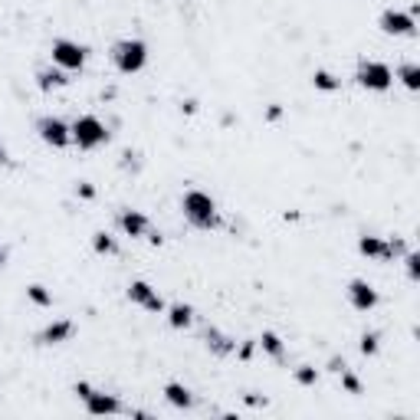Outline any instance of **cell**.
<instances>
[{
	"instance_id": "cell-1",
	"label": "cell",
	"mask_w": 420,
	"mask_h": 420,
	"mask_svg": "<svg viewBox=\"0 0 420 420\" xmlns=\"http://www.w3.org/2000/svg\"><path fill=\"white\" fill-rule=\"evenodd\" d=\"M180 213H184V220L197 230H213V226H220V210H217V200L204 191H184L180 197Z\"/></svg>"
},
{
	"instance_id": "cell-2",
	"label": "cell",
	"mask_w": 420,
	"mask_h": 420,
	"mask_svg": "<svg viewBox=\"0 0 420 420\" xmlns=\"http://www.w3.org/2000/svg\"><path fill=\"white\" fill-rule=\"evenodd\" d=\"M108 60H112V66L121 75H135L148 66V43L138 40V36H125V40H119V43L112 46Z\"/></svg>"
},
{
	"instance_id": "cell-3",
	"label": "cell",
	"mask_w": 420,
	"mask_h": 420,
	"mask_svg": "<svg viewBox=\"0 0 420 420\" xmlns=\"http://www.w3.org/2000/svg\"><path fill=\"white\" fill-rule=\"evenodd\" d=\"M69 132H73V145L79 151H95V148H102V145H108V128L95 115H79L69 125Z\"/></svg>"
},
{
	"instance_id": "cell-4",
	"label": "cell",
	"mask_w": 420,
	"mask_h": 420,
	"mask_svg": "<svg viewBox=\"0 0 420 420\" xmlns=\"http://www.w3.org/2000/svg\"><path fill=\"white\" fill-rule=\"evenodd\" d=\"M355 82L361 89H371V92H388L394 86V73H390L388 62H377V60H361L358 69H355Z\"/></svg>"
},
{
	"instance_id": "cell-5",
	"label": "cell",
	"mask_w": 420,
	"mask_h": 420,
	"mask_svg": "<svg viewBox=\"0 0 420 420\" xmlns=\"http://www.w3.org/2000/svg\"><path fill=\"white\" fill-rule=\"evenodd\" d=\"M49 53H53V62L66 73H79L86 66V56H89V49L82 43H75V40H53Z\"/></svg>"
},
{
	"instance_id": "cell-6",
	"label": "cell",
	"mask_w": 420,
	"mask_h": 420,
	"mask_svg": "<svg viewBox=\"0 0 420 420\" xmlns=\"http://www.w3.org/2000/svg\"><path fill=\"white\" fill-rule=\"evenodd\" d=\"M414 14H417V7L414 10H394V7H388L384 14L377 16V27L388 33V36H414L417 33Z\"/></svg>"
},
{
	"instance_id": "cell-7",
	"label": "cell",
	"mask_w": 420,
	"mask_h": 420,
	"mask_svg": "<svg viewBox=\"0 0 420 420\" xmlns=\"http://www.w3.org/2000/svg\"><path fill=\"white\" fill-rule=\"evenodd\" d=\"M36 135L43 145L49 148H66L69 141H73V132H69V125L60 119V115H43V119H36Z\"/></svg>"
},
{
	"instance_id": "cell-8",
	"label": "cell",
	"mask_w": 420,
	"mask_h": 420,
	"mask_svg": "<svg viewBox=\"0 0 420 420\" xmlns=\"http://www.w3.org/2000/svg\"><path fill=\"white\" fill-rule=\"evenodd\" d=\"M358 253L368 256V259H381V263H388L394 259L397 253H404V243L401 240H384V237H358Z\"/></svg>"
},
{
	"instance_id": "cell-9",
	"label": "cell",
	"mask_w": 420,
	"mask_h": 420,
	"mask_svg": "<svg viewBox=\"0 0 420 420\" xmlns=\"http://www.w3.org/2000/svg\"><path fill=\"white\" fill-rule=\"evenodd\" d=\"M125 296H128V302L141 305L145 312H165V299H161V292H158L151 283H145V279H132L128 289H125Z\"/></svg>"
},
{
	"instance_id": "cell-10",
	"label": "cell",
	"mask_w": 420,
	"mask_h": 420,
	"mask_svg": "<svg viewBox=\"0 0 420 420\" xmlns=\"http://www.w3.org/2000/svg\"><path fill=\"white\" fill-rule=\"evenodd\" d=\"M345 292H348V302H351L358 312H371L377 302H381L377 299V289L368 283V279H351Z\"/></svg>"
},
{
	"instance_id": "cell-11",
	"label": "cell",
	"mask_w": 420,
	"mask_h": 420,
	"mask_svg": "<svg viewBox=\"0 0 420 420\" xmlns=\"http://www.w3.org/2000/svg\"><path fill=\"white\" fill-rule=\"evenodd\" d=\"M82 404H86V410H89V414H95V417H108V414H121V410H125L119 397H112V394L95 390V388L82 397Z\"/></svg>"
},
{
	"instance_id": "cell-12",
	"label": "cell",
	"mask_w": 420,
	"mask_h": 420,
	"mask_svg": "<svg viewBox=\"0 0 420 420\" xmlns=\"http://www.w3.org/2000/svg\"><path fill=\"white\" fill-rule=\"evenodd\" d=\"M119 226L125 237H132V240H141V237H148L151 233V220L141 213V210H119Z\"/></svg>"
},
{
	"instance_id": "cell-13",
	"label": "cell",
	"mask_w": 420,
	"mask_h": 420,
	"mask_svg": "<svg viewBox=\"0 0 420 420\" xmlns=\"http://www.w3.org/2000/svg\"><path fill=\"white\" fill-rule=\"evenodd\" d=\"M73 335H75V322L56 318V322H49V325L36 335V345H62V342H69Z\"/></svg>"
},
{
	"instance_id": "cell-14",
	"label": "cell",
	"mask_w": 420,
	"mask_h": 420,
	"mask_svg": "<svg viewBox=\"0 0 420 420\" xmlns=\"http://www.w3.org/2000/svg\"><path fill=\"white\" fill-rule=\"evenodd\" d=\"M165 401L171 407H178V410H191L194 407V394L187 384H180V381H167L165 384Z\"/></svg>"
},
{
	"instance_id": "cell-15",
	"label": "cell",
	"mask_w": 420,
	"mask_h": 420,
	"mask_svg": "<svg viewBox=\"0 0 420 420\" xmlns=\"http://www.w3.org/2000/svg\"><path fill=\"white\" fill-rule=\"evenodd\" d=\"M73 79H69V73L66 69H60V66H49V69H40L36 73V86L43 92H49V89H62V86H69Z\"/></svg>"
},
{
	"instance_id": "cell-16",
	"label": "cell",
	"mask_w": 420,
	"mask_h": 420,
	"mask_svg": "<svg viewBox=\"0 0 420 420\" xmlns=\"http://www.w3.org/2000/svg\"><path fill=\"white\" fill-rule=\"evenodd\" d=\"M204 342H207V348L213 351V355H230V351H237V342H233L230 335H224V331H217V329L204 331Z\"/></svg>"
},
{
	"instance_id": "cell-17",
	"label": "cell",
	"mask_w": 420,
	"mask_h": 420,
	"mask_svg": "<svg viewBox=\"0 0 420 420\" xmlns=\"http://www.w3.org/2000/svg\"><path fill=\"white\" fill-rule=\"evenodd\" d=\"M191 322H194V309H191L187 302L167 305V325H171V329H187Z\"/></svg>"
},
{
	"instance_id": "cell-18",
	"label": "cell",
	"mask_w": 420,
	"mask_h": 420,
	"mask_svg": "<svg viewBox=\"0 0 420 420\" xmlns=\"http://www.w3.org/2000/svg\"><path fill=\"white\" fill-rule=\"evenodd\" d=\"M256 345L263 348V351H266V355H270V358L283 361V355H285V345H283V338H279V335H276V331H263V335H259V342H256Z\"/></svg>"
},
{
	"instance_id": "cell-19",
	"label": "cell",
	"mask_w": 420,
	"mask_h": 420,
	"mask_svg": "<svg viewBox=\"0 0 420 420\" xmlns=\"http://www.w3.org/2000/svg\"><path fill=\"white\" fill-rule=\"evenodd\" d=\"M92 250H95V253H102V256H119V243H115L112 233L95 230V233H92Z\"/></svg>"
},
{
	"instance_id": "cell-20",
	"label": "cell",
	"mask_w": 420,
	"mask_h": 420,
	"mask_svg": "<svg viewBox=\"0 0 420 420\" xmlns=\"http://www.w3.org/2000/svg\"><path fill=\"white\" fill-rule=\"evenodd\" d=\"M397 79H401L410 92H417L420 89V66L417 62H401V66H397Z\"/></svg>"
},
{
	"instance_id": "cell-21",
	"label": "cell",
	"mask_w": 420,
	"mask_h": 420,
	"mask_svg": "<svg viewBox=\"0 0 420 420\" xmlns=\"http://www.w3.org/2000/svg\"><path fill=\"white\" fill-rule=\"evenodd\" d=\"M312 86H315V89H322V92H335V89H342V79H335V75L325 73V69H315V73H312Z\"/></svg>"
},
{
	"instance_id": "cell-22",
	"label": "cell",
	"mask_w": 420,
	"mask_h": 420,
	"mask_svg": "<svg viewBox=\"0 0 420 420\" xmlns=\"http://www.w3.org/2000/svg\"><path fill=\"white\" fill-rule=\"evenodd\" d=\"M27 299H30L33 305H40V309H49V305H53V296H49L46 285H40V283L27 285Z\"/></svg>"
},
{
	"instance_id": "cell-23",
	"label": "cell",
	"mask_w": 420,
	"mask_h": 420,
	"mask_svg": "<svg viewBox=\"0 0 420 420\" xmlns=\"http://www.w3.org/2000/svg\"><path fill=\"white\" fill-rule=\"evenodd\" d=\"M377 348H381V335H377V331H364L358 342V351L364 358H371V355H377Z\"/></svg>"
},
{
	"instance_id": "cell-24",
	"label": "cell",
	"mask_w": 420,
	"mask_h": 420,
	"mask_svg": "<svg viewBox=\"0 0 420 420\" xmlns=\"http://www.w3.org/2000/svg\"><path fill=\"white\" fill-rule=\"evenodd\" d=\"M296 381H299L302 388H312L315 381H318V371H315L312 364H302V368H296Z\"/></svg>"
},
{
	"instance_id": "cell-25",
	"label": "cell",
	"mask_w": 420,
	"mask_h": 420,
	"mask_svg": "<svg viewBox=\"0 0 420 420\" xmlns=\"http://www.w3.org/2000/svg\"><path fill=\"white\" fill-rule=\"evenodd\" d=\"M342 388H345L348 394H361V381H358V377H355V375H351L348 368H345V371H342Z\"/></svg>"
},
{
	"instance_id": "cell-26",
	"label": "cell",
	"mask_w": 420,
	"mask_h": 420,
	"mask_svg": "<svg viewBox=\"0 0 420 420\" xmlns=\"http://www.w3.org/2000/svg\"><path fill=\"white\" fill-rule=\"evenodd\" d=\"M404 263H407V276H410V279H417V263H420V256L414 253V250H407V253H404Z\"/></svg>"
},
{
	"instance_id": "cell-27",
	"label": "cell",
	"mask_w": 420,
	"mask_h": 420,
	"mask_svg": "<svg viewBox=\"0 0 420 420\" xmlns=\"http://www.w3.org/2000/svg\"><path fill=\"white\" fill-rule=\"evenodd\" d=\"M75 194H79V197H86V200H92V197H95V187H92L89 180H79V187H75Z\"/></svg>"
},
{
	"instance_id": "cell-28",
	"label": "cell",
	"mask_w": 420,
	"mask_h": 420,
	"mask_svg": "<svg viewBox=\"0 0 420 420\" xmlns=\"http://www.w3.org/2000/svg\"><path fill=\"white\" fill-rule=\"evenodd\" d=\"M329 368H331V371H338V375H342V371H345L348 364H345V358H331V361H329Z\"/></svg>"
},
{
	"instance_id": "cell-29",
	"label": "cell",
	"mask_w": 420,
	"mask_h": 420,
	"mask_svg": "<svg viewBox=\"0 0 420 420\" xmlns=\"http://www.w3.org/2000/svg\"><path fill=\"white\" fill-rule=\"evenodd\" d=\"M75 394H79V401H82V397H86V394H89V390H92V384H86V381H79V384H75Z\"/></svg>"
},
{
	"instance_id": "cell-30",
	"label": "cell",
	"mask_w": 420,
	"mask_h": 420,
	"mask_svg": "<svg viewBox=\"0 0 420 420\" xmlns=\"http://www.w3.org/2000/svg\"><path fill=\"white\" fill-rule=\"evenodd\" d=\"M7 256H10V253H7V246H3V243H0V270H3V266H7Z\"/></svg>"
}]
</instances>
